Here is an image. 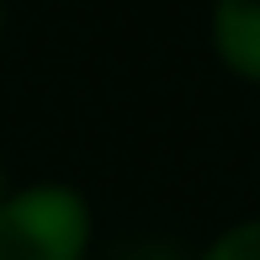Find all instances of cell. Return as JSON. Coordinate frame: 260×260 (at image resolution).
<instances>
[{
	"label": "cell",
	"mask_w": 260,
	"mask_h": 260,
	"mask_svg": "<svg viewBox=\"0 0 260 260\" xmlns=\"http://www.w3.org/2000/svg\"><path fill=\"white\" fill-rule=\"evenodd\" d=\"M96 212L69 181H27L0 197V260H90Z\"/></svg>",
	"instance_id": "obj_1"
},
{
	"label": "cell",
	"mask_w": 260,
	"mask_h": 260,
	"mask_svg": "<svg viewBox=\"0 0 260 260\" xmlns=\"http://www.w3.org/2000/svg\"><path fill=\"white\" fill-rule=\"evenodd\" d=\"M207 48L244 85H260V0H212Z\"/></svg>",
	"instance_id": "obj_2"
},
{
	"label": "cell",
	"mask_w": 260,
	"mask_h": 260,
	"mask_svg": "<svg viewBox=\"0 0 260 260\" xmlns=\"http://www.w3.org/2000/svg\"><path fill=\"white\" fill-rule=\"evenodd\" d=\"M191 260H260V212L234 218L229 229H218Z\"/></svg>",
	"instance_id": "obj_3"
},
{
	"label": "cell",
	"mask_w": 260,
	"mask_h": 260,
	"mask_svg": "<svg viewBox=\"0 0 260 260\" xmlns=\"http://www.w3.org/2000/svg\"><path fill=\"white\" fill-rule=\"evenodd\" d=\"M197 250H181L175 239H159V234H149V239H133V244H122L112 260H191Z\"/></svg>",
	"instance_id": "obj_4"
},
{
	"label": "cell",
	"mask_w": 260,
	"mask_h": 260,
	"mask_svg": "<svg viewBox=\"0 0 260 260\" xmlns=\"http://www.w3.org/2000/svg\"><path fill=\"white\" fill-rule=\"evenodd\" d=\"M0 38H6V0H0Z\"/></svg>",
	"instance_id": "obj_5"
},
{
	"label": "cell",
	"mask_w": 260,
	"mask_h": 260,
	"mask_svg": "<svg viewBox=\"0 0 260 260\" xmlns=\"http://www.w3.org/2000/svg\"><path fill=\"white\" fill-rule=\"evenodd\" d=\"M6 191H11V186H6V170H0V197H6Z\"/></svg>",
	"instance_id": "obj_6"
}]
</instances>
